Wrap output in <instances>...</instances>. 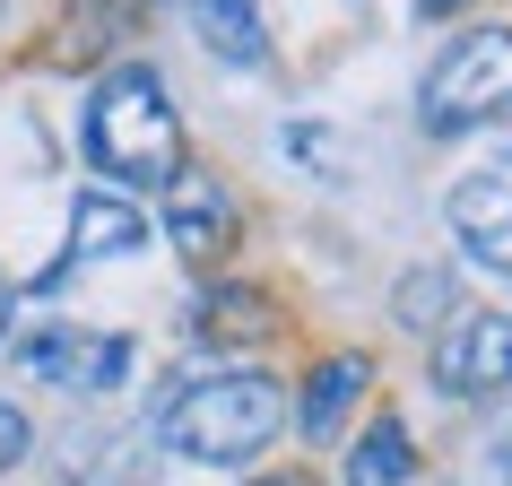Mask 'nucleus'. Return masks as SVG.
<instances>
[{
    "instance_id": "obj_18",
    "label": "nucleus",
    "mask_w": 512,
    "mask_h": 486,
    "mask_svg": "<svg viewBox=\"0 0 512 486\" xmlns=\"http://www.w3.org/2000/svg\"><path fill=\"white\" fill-rule=\"evenodd\" d=\"M417 9H426V18H443V9H460V0H417Z\"/></svg>"
},
{
    "instance_id": "obj_3",
    "label": "nucleus",
    "mask_w": 512,
    "mask_h": 486,
    "mask_svg": "<svg viewBox=\"0 0 512 486\" xmlns=\"http://www.w3.org/2000/svg\"><path fill=\"white\" fill-rule=\"evenodd\" d=\"M417 122H426V139H460V131L512 122V27L452 35L434 53L426 87H417Z\"/></svg>"
},
{
    "instance_id": "obj_20",
    "label": "nucleus",
    "mask_w": 512,
    "mask_h": 486,
    "mask_svg": "<svg viewBox=\"0 0 512 486\" xmlns=\"http://www.w3.org/2000/svg\"><path fill=\"white\" fill-rule=\"evenodd\" d=\"M261 486H313V478H261Z\"/></svg>"
},
{
    "instance_id": "obj_1",
    "label": "nucleus",
    "mask_w": 512,
    "mask_h": 486,
    "mask_svg": "<svg viewBox=\"0 0 512 486\" xmlns=\"http://www.w3.org/2000/svg\"><path fill=\"white\" fill-rule=\"evenodd\" d=\"M287 426V382L261 374V365H235V374H191L165 391L157 408V443L165 452L200 460V469H252V460L278 443Z\"/></svg>"
},
{
    "instance_id": "obj_14",
    "label": "nucleus",
    "mask_w": 512,
    "mask_h": 486,
    "mask_svg": "<svg viewBox=\"0 0 512 486\" xmlns=\"http://www.w3.org/2000/svg\"><path fill=\"white\" fill-rule=\"evenodd\" d=\"M391 313H400L408 330H443V322L460 313L452 270H408V278H400V296H391Z\"/></svg>"
},
{
    "instance_id": "obj_4",
    "label": "nucleus",
    "mask_w": 512,
    "mask_h": 486,
    "mask_svg": "<svg viewBox=\"0 0 512 486\" xmlns=\"http://www.w3.org/2000/svg\"><path fill=\"white\" fill-rule=\"evenodd\" d=\"M434 382L452 400H504L512 391V313H452L434 339Z\"/></svg>"
},
{
    "instance_id": "obj_11",
    "label": "nucleus",
    "mask_w": 512,
    "mask_h": 486,
    "mask_svg": "<svg viewBox=\"0 0 512 486\" xmlns=\"http://www.w3.org/2000/svg\"><path fill=\"white\" fill-rule=\"evenodd\" d=\"M191 27L226 70H261L270 61V27H261V0H191Z\"/></svg>"
},
{
    "instance_id": "obj_16",
    "label": "nucleus",
    "mask_w": 512,
    "mask_h": 486,
    "mask_svg": "<svg viewBox=\"0 0 512 486\" xmlns=\"http://www.w3.org/2000/svg\"><path fill=\"white\" fill-rule=\"evenodd\" d=\"M287 148H296V157H313V165H322V183H348V157L330 148V131H313V122H296V131H287Z\"/></svg>"
},
{
    "instance_id": "obj_10",
    "label": "nucleus",
    "mask_w": 512,
    "mask_h": 486,
    "mask_svg": "<svg viewBox=\"0 0 512 486\" xmlns=\"http://www.w3.org/2000/svg\"><path fill=\"white\" fill-rule=\"evenodd\" d=\"M365 382H374V356H322L313 382H304V400H296V426L313 443H330V434L348 426V408L365 400Z\"/></svg>"
},
{
    "instance_id": "obj_2",
    "label": "nucleus",
    "mask_w": 512,
    "mask_h": 486,
    "mask_svg": "<svg viewBox=\"0 0 512 486\" xmlns=\"http://www.w3.org/2000/svg\"><path fill=\"white\" fill-rule=\"evenodd\" d=\"M79 139H87V165H96L105 183H122V191H165L174 183V174H183V113L165 96L157 61L105 70L96 96H87Z\"/></svg>"
},
{
    "instance_id": "obj_15",
    "label": "nucleus",
    "mask_w": 512,
    "mask_h": 486,
    "mask_svg": "<svg viewBox=\"0 0 512 486\" xmlns=\"http://www.w3.org/2000/svg\"><path fill=\"white\" fill-rule=\"evenodd\" d=\"M452 486H512V426H504V434H486V443L469 452V469H460Z\"/></svg>"
},
{
    "instance_id": "obj_13",
    "label": "nucleus",
    "mask_w": 512,
    "mask_h": 486,
    "mask_svg": "<svg viewBox=\"0 0 512 486\" xmlns=\"http://www.w3.org/2000/svg\"><path fill=\"white\" fill-rule=\"evenodd\" d=\"M408 478H417L408 426L400 417H374V426L356 434V452H348V486H408Z\"/></svg>"
},
{
    "instance_id": "obj_17",
    "label": "nucleus",
    "mask_w": 512,
    "mask_h": 486,
    "mask_svg": "<svg viewBox=\"0 0 512 486\" xmlns=\"http://www.w3.org/2000/svg\"><path fill=\"white\" fill-rule=\"evenodd\" d=\"M27 443H35L27 408H9V400H0V469H9V460H27Z\"/></svg>"
},
{
    "instance_id": "obj_8",
    "label": "nucleus",
    "mask_w": 512,
    "mask_h": 486,
    "mask_svg": "<svg viewBox=\"0 0 512 486\" xmlns=\"http://www.w3.org/2000/svg\"><path fill=\"white\" fill-rule=\"evenodd\" d=\"M452 235L469 243V261L512 278V157H495V165L452 183Z\"/></svg>"
},
{
    "instance_id": "obj_7",
    "label": "nucleus",
    "mask_w": 512,
    "mask_h": 486,
    "mask_svg": "<svg viewBox=\"0 0 512 486\" xmlns=\"http://www.w3.org/2000/svg\"><path fill=\"white\" fill-rule=\"evenodd\" d=\"M165 243L183 252L191 270H217L226 252H235V200L217 191V174H174L165 183Z\"/></svg>"
},
{
    "instance_id": "obj_12",
    "label": "nucleus",
    "mask_w": 512,
    "mask_h": 486,
    "mask_svg": "<svg viewBox=\"0 0 512 486\" xmlns=\"http://www.w3.org/2000/svg\"><path fill=\"white\" fill-rule=\"evenodd\" d=\"M191 330H200L209 348H261V339H278V313H270L261 287H217V296H200Z\"/></svg>"
},
{
    "instance_id": "obj_5",
    "label": "nucleus",
    "mask_w": 512,
    "mask_h": 486,
    "mask_svg": "<svg viewBox=\"0 0 512 486\" xmlns=\"http://www.w3.org/2000/svg\"><path fill=\"white\" fill-rule=\"evenodd\" d=\"M18 374L27 382H53V391H113V382H131V339H113V330H35L27 348H18Z\"/></svg>"
},
{
    "instance_id": "obj_19",
    "label": "nucleus",
    "mask_w": 512,
    "mask_h": 486,
    "mask_svg": "<svg viewBox=\"0 0 512 486\" xmlns=\"http://www.w3.org/2000/svg\"><path fill=\"white\" fill-rule=\"evenodd\" d=\"M0 339H9V287H0Z\"/></svg>"
},
{
    "instance_id": "obj_6",
    "label": "nucleus",
    "mask_w": 512,
    "mask_h": 486,
    "mask_svg": "<svg viewBox=\"0 0 512 486\" xmlns=\"http://www.w3.org/2000/svg\"><path fill=\"white\" fill-rule=\"evenodd\" d=\"M157 434L148 426H70L53 460V486H148Z\"/></svg>"
},
{
    "instance_id": "obj_9",
    "label": "nucleus",
    "mask_w": 512,
    "mask_h": 486,
    "mask_svg": "<svg viewBox=\"0 0 512 486\" xmlns=\"http://www.w3.org/2000/svg\"><path fill=\"white\" fill-rule=\"evenodd\" d=\"M148 243V217L131 200H113V191H79V209H70V252H61V270H79V261H122Z\"/></svg>"
}]
</instances>
